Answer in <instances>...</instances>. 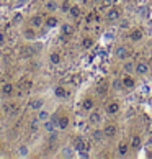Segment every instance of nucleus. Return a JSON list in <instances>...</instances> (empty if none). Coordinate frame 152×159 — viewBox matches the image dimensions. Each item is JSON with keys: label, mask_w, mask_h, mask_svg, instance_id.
<instances>
[{"label": "nucleus", "mask_w": 152, "mask_h": 159, "mask_svg": "<svg viewBox=\"0 0 152 159\" xmlns=\"http://www.w3.org/2000/svg\"><path fill=\"white\" fill-rule=\"evenodd\" d=\"M21 20H23V15H21V13H16V15L13 16V23H15V25H20Z\"/></svg>", "instance_id": "35"}, {"label": "nucleus", "mask_w": 152, "mask_h": 159, "mask_svg": "<svg viewBox=\"0 0 152 159\" xmlns=\"http://www.w3.org/2000/svg\"><path fill=\"white\" fill-rule=\"evenodd\" d=\"M115 56L118 61H124V59H128V56H129V51H128V48L124 44H118L115 49Z\"/></svg>", "instance_id": "2"}, {"label": "nucleus", "mask_w": 152, "mask_h": 159, "mask_svg": "<svg viewBox=\"0 0 152 159\" xmlns=\"http://www.w3.org/2000/svg\"><path fill=\"white\" fill-rule=\"evenodd\" d=\"M28 107H30V110H34V111H38L44 107V98L43 97H34L30 100V103H28Z\"/></svg>", "instance_id": "6"}, {"label": "nucleus", "mask_w": 152, "mask_h": 159, "mask_svg": "<svg viewBox=\"0 0 152 159\" xmlns=\"http://www.w3.org/2000/svg\"><path fill=\"white\" fill-rule=\"evenodd\" d=\"M134 67H136V64H134V62H131V61H124V64H123V72L131 74V72H134Z\"/></svg>", "instance_id": "24"}, {"label": "nucleus", "mask_w": 152, "mask_h": 159, "mask_svg": "<svg viewBox=\"0 0 152 159\" xmlns=\"http://www.w3.org/2000/svg\"><path fill=\"white\" fill-rule=\"evenodd\" d=\"M0 151H2V144H0Z\"/></svg>", "instance_id": "40"}, {"label": "nucleus", "mask_w": 152, "mask_h": 159, "mask_svg": "<svg viewBox=\"0 0 152 159\" xmlns=\"http://www.w3.org/2000/svg\"><path fill=\"white\" fill-rule=\"evenodd\" d=\"M23 36H25L26 39H36V33H34V28H25L23 30Z\"/></svg>", "instance_id": "25"}, {"label": "nucleus", "mask_w": 152, "mask_h": 159, "mask_svg": "<svg viewBox=\"0 0 152 159\" xmlns=\"http://www.w3.org/2000/svg\"><path fill=\"white\" fill-rule=\"evenodd\" d=\"M119 108H121L119 103L113 100V102H110V103L106 105V113H108V115H116V113L119 111Z\"/></svg>", "instance_id": "12"}, {"label": "nucleus", "mask_w": 152, "mask_h": 159, "mask_svg": "<svg viewBox=\"0 0 152 159\" xmlns=\"http://www.w3.org/2000/svg\"><path fill=\"white\" fill-rule=\"evenodd\" d=\"M69 123H71V120H69L67 115H62L57 118V128L59 129H67L69 128Z\"/></svg>", "instance_id": "13"}, {"label": "nucleus", "mask_w": 152, "mask_h": 159, "mask_svg": "<svg viewBox=\"0 0 152 159\" xmlns=\"http://www.w3.org/2000/svg\"><path fill=\"white\" fill-rule=\"evenodd\" d=\"M111 87H113L115 90H121V89H123V80H121V79H115L113 84H111Z\"/></svg>", "instance_id": "32"}, {"label": "nucleus", "mask_w": 152, "mask_h": 159, "mask_svg": "<svg viewBox=\"0 0 152 159\" xmlns=\"http://www.w3.org/2000/svg\"><path fill=\"white\" fill-rule=\"evenodd\" d=\"M31 85H33V82H31L30 79L21 80V89H23V90H30V89H31Z\"/></svg>", "instance_id": "33"}, {"label": "nucleus", "mask_w": 152, "mask_h": 159, "mask_svg": "<svg viewBox=\"0 0 152 159\" xmlns=\"http://www.w3.org/2000/svg\"><path fill=\"white\" fill-rule=\"evenodd\" d=\"M54 95H56L57 98H66V97H67V90H66V87L57 85L56 89H54Z\"/></svg>", "instance_id": "21"}, {"label": "nucleus", "mask_w": 152, "mask_h": 159, "mask_svg": "<svg viewBox=\"0 0 152 159\" xmlns=\"http://www.w3.org/2000/svg\"><path fill=\"white\" fill-rule=\"evenodd\" d=\"M121 80H123V87L124 89H132L136 85V80H134V77H131V74H124Z\"/></svg>", "instance_id": "10"}, {"label": "nucleus", "mask_w": 152, "mask_h": 159, "mask_svg": "<svg viewBox=\"0 0 152 159\" xmlns=\"http://www.w3.org/2000/svg\"><path fill=\"white\" fill-rule=\"evenodd\" d=\"M44 25L48 28H56L57 25H59V20H57L54 15H51V16H48V18L44 20Z\"/></svg>", "instance_id": "19"}, {"label": "nucleus", "mask_w": 152, "mask_h": 159, "mask_svg": "<svg viewBox=\"0 0 152 159\" xmlns=\"http://www.w3.org/2000/svg\"><path fill=\"white\" fill-rule=\"evenodd\" d=\"M95 3H100V5H103V0H93Z\"/></svg>", "instance_id": "38"}, {"label": "nucleus", "mask_w": 152, "mask_h": 159, "mask_svg": "<svg viewBox=\"0 0 152 159\" xmlns=\"http://www.w3.org/2000/svg\"><path fill=\"white\" fill-rule=\"evenodd\" d=\"M43 128L46 129L48 133H52V131H56V128H57V125L52 120H46V121H43Z\"/></svg>", "instance_id": "20"}, {"label": "nucleus", "mask_w": 152, "mask_h": 159, "mask_svg": "<svg viewBox=\"0 0 152 159\" xmlns=\"http://www.w3.org/2000/svg\"><path fill=\"white\" fill-rule=\"evenodd\" d=\"M89 121H90V125L93 126H98L102 123V113L98 110H90V113H89Z\"/></svg>", "instance_id": "5"}, {"label": "nucleus", "mask_w": 152, "mask_h": 159, "mask_svg": "<svg viewBox=\"0 0 152 159\" xmlns=\"http://www.w3.org/2000/svg\"><path fill=\"white\" fill-rule=\"evenodd\" d=\"M141 146H142V138L139 136V134H134L131 138V149L137 151V149H141Z\"/></svg>", "instance_id": "11"}, {"label": "nucleus", "mask_w": 152, "mask_h": 159, "mask_svg": "<svg viewBox=\"0 0 152 159\" xmlns=\"http://www.w3.org/2000/svg\"><path fill=\"white\" fill-rule=\"evenodd\" d=\"M134 72H137V75H145L149 72V64L145 61H137L136 67H134Z\"/></svg>", "instance_id": "8"}, {"label": "nucleus", "mask_w": 152, "mask_h": 159, "mask_svg": "<svg viewBox=\"0 0 152 159\" xmlns=\"http://www.w3.org/2000/svg\"><path fill=\"white\" fill-rule=\"evenodd\" d=\"M69 13H71L72 18H80V15H82V8L79 7V5H71V10H69Z\"/></svg>", "instance_id": "22"}, {"label": "nucleus", "mask_w": 152, "mask_h": 159, "mask_svg": "<svg viewBox=\"0 0 152 159\" xmlns=\"http://www.w3.org/2000/svg\"><path fill=\"white\" fill-rule=\"evenodd\" d=\"M61 31H62V34L64 36H71V34H74V26L71 25V23H64V25L61 26Z\"/></svg>", "instance_id": "18"}, {"label": "nucleus", "mask_w": 152, "mask_h": 159, "mask_svg": "<svg viewBox=\"0 0 152 159\" xmlns=\"http://www.w3.org/2000/svg\"><path fill=\"white\" fill-rule=\"evenodd\" d=\"M116 133H118V128H116V125H113V123H110V125H106L103 128V136L106 139H111L116 136Z\"/></svg>", "instance_id": "7"}, {"label": "nucleus", "mask_w": 152, "mask_h": 159, "mask_svg": "<svg viewBox=\"0 0 152 159\" xmlns=\"http://www.w3.org/2000/svg\"><path fill=\"white\" fill-rule=\"evenodd\" d=\"M105 136H103V129H93L92 131V139L93 141H102Z\"/></svg>", "instance_id": "29"}, {"label": "nucleus", "mask_w": 152, "mask_h": 159, "mask_svg": "<svg viewBox=\"0 0 152 159\" xmlns=\"http://www.w3.org/2000/svg\"><path fill=\"white\" fill-rule=\"evenodd\" d=\"M92 46H93V38L84 36V39H82V48H84V49H90Z\"/></svg>", "instance_id": "27"}, {"label": "nucleus", "mask_w": 152, "mask_h": 159, "mask_svg": "<svg viewBox=\"0 0 152 159\" xmlns=\"http://www.w3.org/2000/svg\"><path fill=\"white\" fill-rule=\"evenodd\" d=\"M3 41H5V34H3L2 31H0V44H2V43H3Z\"/></svg>", "instance_id": "37"}, {"label": "nucleus", "mask_w": 152, "mask_h": 159, "mask_svg": "<svg viewBox=\"0 0 152 159\" xmlns=\"http://www.w3.org/2000/svg\"><path fill=\"white\" fill-rule=\"evenodd\" d=\"M129 38H131V41H141L144 38V31L141 28H136V30H132L129 33Z\"/></svg>", "instance_id": "15"}, {"label": "nucleus", "mask_w": 152, "mask_h": 159, "mask_svg": "<svg viewBox=\"0 0 152 159\" xmlns=\"http://www.w3.org/2000/svg\"><path fill=\"white\" fill-rule=\"evenodd\" d=\"M13 93H15V85L10 84V82H5L2 85V95L8 98V97H13Z\"/></svg>", "instance_id": "9"}, {"label": "nucleus", "mask_w": 152, "mask_h": 159, "mask_svg": "<svg viewBox=\"0 0 152 159\" xmlns=\"http://www.w3.org/2000/svg\"><path fill=\"white\" fill-rule=\"evenodd\" d=\"M2 111L7 115H13L16 111V103L13 102V100H5V102L2 103Z\"/></svg>", "instance_id": "4"}, {"label": "nucleus", "mask_w": 152, "mask_h": 159, "mask_svg": "<svg viewBox=\"0 0 152 159\" xmlns=\"http://www.w3.org/2000/svg\"><path fill=\"white\" fill-rule=\"evenodd\" d=\"M28 154H30L28 146H20V148H18V156H20V157H25V156H28Z\"/></svg>", "instance_id": "30"}, {"label": "nucleus", "mask_w": 152, "mask_h": 159, "mask_svg": "<svg viewBox=\"0 0 152 159\" xmlns=\"http://www.w3.org/2000/svg\"><path fill=\"white\" fill-rule=\"evenodd\" d=\"M49 118H51V116H49V111L48 110H43V108L38 110V120L39 121H46V120H49Z\"/></svg>", "instance_id": "28"}, {"label": "nucleus", "mask_w": 152, "mask_h": 159, "mask_svg": "<svg viewBox=\"0 0 152 159\" xmlns=\"http://www.w3.org/2000/svg\"><path fill=\"white\" fill-rule=\"evenodd\" d=\"M30 23H31L33 28H41V26L44 25V20H43V16H41V15H33Z\"/></svg>", "instance_id": "14"}, {"label": "nucleus", "mask_w": 152, "mask_h": 159, "mask_svg": "<svg viewBox=\"0 0 152 159\" xmlns=\"http://www.w3.org/2000/svg\"><path fill=\"white\" fill-rule=\"evenodd\" d=\"M106 20L108 21H118V20H121V10L111 5V7L108 8V11H106Z\"/></svg>", "instance_id": "3"}, {"label": "nucleus", "mask_w": 152, "mask_h": 159, "mask_svg": "<svg viewBox=\"0 0 152 159\" xmlns=\"http://www.w3.org/2000/svg\"><path fill=\"white\" fill-rule=\"evenodd\" d=\"M92 0H82V3H90Z\"/></svg>", "instance_id": "39"}, {"label": "nucleus", "mask_w": 152, "mask_h": 159, "mask_svg": "<svg viewBox=\"0 0 152 159\" xmlns=\"http://www.w3.org/2000/svg\"><path fill=\"white\" fill-rule=\"evenodd\" d=\"M61 54L59 52H51L49 54V62L52 64V66H57V64H61Z\"/></svg>", "instance_id": "23"}, {"label": "nucleus", "mask_w": 152, "mask_h": 159, "mask_svg": "<svg viewBox=\"0 0 152 159\" xmlns=\"http://www.w3.org/2000/svg\"><path fill=\"white\" fill-rule=\"evenodd\" d=\"M128 152H129V146H128V143L119 141L118 143V154L119 156H128Z\"/></svg>", "instance_id": "17"}, {"label": "nucleus", "mask_w": 152, "mask_h": 159, "mask_svg": "<svg viewBox=\"0 0 152 159\" xmlns=\"http://www.w3.org/2000/svg\"><path fill=\"white\" fill-rule=\"evenodd\" d=\"M74 151H77L79 154L82 156H87V151H89V144H87V141L84 138H75L74 139Z\"/></svg>", "instance_id": "1"}, {"label": "nucleus", "mask_w": 152, "mask_h": 159, "mask_svg": "<svg viewBox=\"0 0 152 159\" xmlns=\"http://www.w3.org/2000/svg\"><path fill=\"white\" fill-rule=\"evenodd\" d=\"M61 11H62V13H69V10H71V3H69L67 2V0H64V2H62V5H61Z\"/></svg>", "instance_id": "31"}, {"label": "nucleus", "mask_w": 152, "mask_h": 159, "mask_svg": "<svg viewBox=\"0 0 152 159\" xmlns=\"http://www.w3.org/2000/svg\"><path fill=\"white\" fill-rule=\"evenodd\" d=\"M116 2V0H103V8H106V7H111V5Z\"/></svg>", "instance_id": "36"}, {"label": "nucleus", "mask_w": 152, "mask_h": 159, "mask_svg": "<svg viewBox=\"0 0 152 159\" xmlns=\"http://www.w3.org/2000/svg\"><path fill=\"white\" fill-rule=\"evenodd\" d=\"M93 107H95V103H93V98L92 97L84 98V102H82V110H84V111H90Z\"/></svg>", "instance_id": "16"}, {"label": "nucleus", "mask_w": 152, "mask_h": 159, "mask_svg": "<svg viewBox=\"0 0 152 159\" xmlns=\"http://www.w3.org/2000/svg\"><path fill=\"white\" fill-rule=\"evenodd\" d=\"M44 8L48 10V11H56L57 8H59V5L56 3V0H48L46 5H44Z\"/></svg>", "instance_id": "26"}, {"label": "nucleus", "mask_w": 152, "mask_h": 159, "mask_svg": "<svg viewBox=\"0 0 152 159\" xmlns=\"http://www.w3.org/2000/svg\"><path fill=\"white\" fill-rule=\"evenodd\" d=\"M97 90H98V93H102V95H103V93H106V90H108V85H106V84H100Z\"/></svg>", "instance_id": "34"}]
</instances>
